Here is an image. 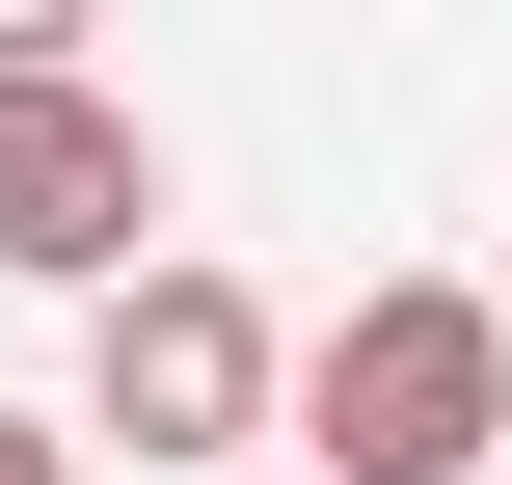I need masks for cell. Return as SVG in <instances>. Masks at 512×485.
Segmentation results:
<instances>
[{"label": "cell", "mask_w": 512, "mask_h": 485, "mask_svg": "<svg viewBox=\"0 0 512 485\" xmlns=\"http://www.w3.org/2000/svg\"><path fill=\"white\" fill-rule=\"evenodd\" d=\"M0 485H81V405H0Z\"/></svg>", "instance_id": "cell-4"}, {"label": "cell", "mask_w": 512, "mask_h": 485, "mask_svg": "<svg viewBox=\"0 0 512 485\" xmlns=\"http://www.w3.org/2000/svg\"><path fill=\"white\" fill-rule=\"evenodd\" d=\"M135 216H162V135H135V81H0V270L108 324V297L162 270Z\"/></svg>", "instance_id": "cell-3"}, {"label": "cell", "mask_w": 512, "mask_h": 485, "mask_svg": "<svg viewBox=\"0 0 512 485\" xmlns=\"http://www.w3.org/2000/svg\"><path fill=\"white\" fill-rule=\"evenodd\" d=\"M270 432H297V324L162 243V270L81 324V459H162V485H189V459H270Z\"/></svg>", "instance_id": "cell-2"}, {"label": "cell", "mask_w": 512, "mask_h": 485, "mask_svg": "<svg viewBox=\"0 0 512 485\" xmlns=\"http://www.w3.org/2000/svg\"><path fill=\"white\" fill-rule=\"evenodd\" d=\"M486 297H512V270H486Z\"/></svg>", "instance_id": "cell-5"}, {"label": "cell", "mask_w": 512, "mask_h": 485, "mask_svg": "<svg viewBox=\"0 0 512 485\" xmlns=\"http://www.w3.org/2000/svg\"><path fill=\"white\" fill-rule=\"evenodd\" d=\"M297 459L324 485H512V297L486 270H378L297 351Z\"/></svg>", "instance_id": "cell-1"}]
</instances>
